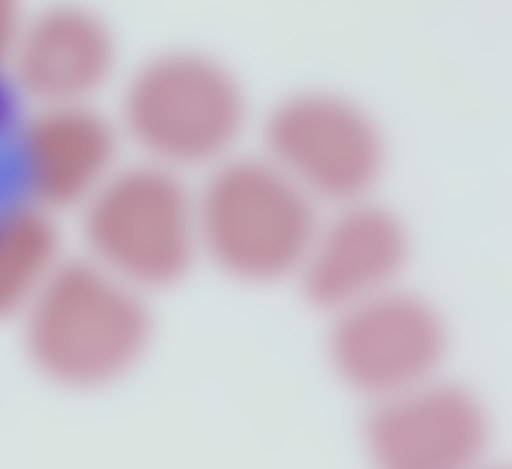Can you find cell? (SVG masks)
Wrapping results in <instances>:
<instances>
[{
	"instance_id": "1",
	"label": "cell",
	"mask_w": 512,
	"mask_h": 469,
	"mask_svg": "<svg viewBox=\"0 0 512 469\" xmlns=\"http://www.w3.org/2000/svg\"><path fill=\"white\" fill-rule=\"evenodd\" d=\"M20 322L29 363L69 390H94L123 378L154 334L145 293L87 258L64 260Z\"/></svg>"
},
{
	"instance_id": "2",
	"label": "cell",
	"mask_w": 512,
	"mask_h": 469,
	"mask_svg": "<svg viewBox=\"0 0 512 469\" xmlns=\"http://www.w3.org/2000/svg\"><path fill=\"white\" fill-rule=\"evenodd\" d=\"M121 138L143 161L184 174L235 156L249 125V100L237 74L192 49L150 56L128 76L119 100Z\"/></svg>"
},
{
	"instance_id": "3",
	"label": "cell",
	"mask_w": 512,
	"mask_h": 469,
	"mask_svg": "<svg viewBox=\"0 0 512 469\" xmlns=\"http://www.w3.org/2000/svg\"><path fill=\"white\" fill-rule=\"evenodd\" d=\"M195 204L201 257L247 286L298 276L321 222L320 206L266 156L208 170Z\"/></svg>"
},
{
	"instance_id": "4",
	"label": "cell",
	"mask_w": 512,
	"mask_h": 469,
	"mask_svg": "<svg viewBox=\"0 0 512 469\" xmlns=\"http://www.w3.org/2000/svg\"><path fill=\"white\" fill-rule=\"evenodd\" d=\"M80 213L85 258L145 295L183 282L201 257L195 192L165 166H118Z\"/></svg>"
},
{
	"instance_id": "5",
	"label": "cell",
	"mask_w": 512,
	"mask_h": 469,
	"mask_svg": "<svg viewBox=\"0 0 512 469\" xmlns=\"http://www.w3.org/2000/svg\"><path fill=\"white\" fill-rule=\"evenodd\" d=\"M264 154L314 203L368 199L386 168V139L374 116L343 94L302 91L267 112Z\"/></svg>"
},
{
	"instance_id": "6",
	"label": "cell",
	"mask_w": 512,
	"mask_h": 469,
	"mask_svg": "<svg viewBox=\"0 0 512 469\" xmlns=\"http://www.w3.org/2000/svg\"><path fill=\"white\" fill-rule=\"evenodd\" d=\"M448 349V323L439 309L399 287L336 313L327 340L339 379L375 401L437 378Z\"/></svg>"
},
{
	"instance_id": "7",
	"label": "cell",
	"mask_w": 512,
	"mask_h": 469,
	"mask_svg": "<svg viewBox=\"0 0 512 469\" xmlns=\"http://www.w3.org/2000/svg\"><path fill=\"white\" fill-rule=\"evenodd\" d=\"M365 444L374 469H478L491 417L473 390L435 378L375 401Z\"/></svg>"
},
{
	"instance_id": "8",
	"label": "cell",
	"mask_w": 512,
	"mask_h": 469,
	"mask_svg": "<svg viewBox=\"0 0 512 469\" xmlns=\"http://www.w3.org/2000/svg\"><path fill=\"white\" fill-rule=\"evenodd\" d=\"M118 123L94 105L38 107L11 141L24 201L53 213L82 210L118 170Z\"/></svg>"
},
{
	"instance_id": "9",
	"label": "cell",
	"mask_w": 512,
	"mask_h": 469,
	"mask_svg": "<svg viewBox=\"0 0 512 469\" xmlns=\"http://www.w3.org/2000/svg\"><path fill=\"white\" fill-rule=\"evenodd\" d=\"M410 255L403 219L368 197L321 219L298 278L312 305L341 313L397 287Z\"/></svg>"
},
{
	"instance_id": "10",
	"label": "cell",
	"mask_w": 512,
	"mask_h": 469,
	"mask_svg": "<svg viewBox=\"0 0 512 469\" xmlns=\"http://www.w3.org/2000/svg\"><path fill=\"white\" fill-rule=\"evenodd\" d=\"M118 67L107 22L82 8H51L24 20L6 78L35 107L91 105Z\"/></svg>"
},
{
	"instance_id": "11",
	"label": "cell",
	"mask_w": 512,
	"mask_h": 469,
	"mask_svg": "<svg viewBox=\"0 0 512 469\" xmlns=\"http://www.w3.org/2000/svg\"><path fill=\"white\" fill-rule=\"evenodd\" d=\"M62 262L53 213L28 201L0 206V323L20 320Z\"/></svg>"
},
{
	"instance_id": "12",
	"label": "cell",
	"mask_w": 512,
	"mask_h": 469,
	"mask_svg": "<svg viewBox=\"0 0 512 469\" xmlns=\"http://www.w3.org/2000/svg\"><path fill=\"white\" fill-rule=\"evenodd\" d=\"M22 22L24 19L20 17L19 8L11 2L0 0V76H6Z\"/></svg>"
},
{
	"instance_id": "13",
	"label": "cell",
	"mask_w": 512,
	"mask_h": 469,
	"mask_svg": "<svg viewBox=\"0 0 512 469\" xmlns=\"http://www.w3.org/2000/svg\"><path fill=\"white\" fill-rule=\"evenodd\" d=\"M19 96L6 76H0V145L13 141L19 127Z\"/></svg>"
},
{
	"instance_id": "14",
	"label": "cell",
	"mask_w": 512,
	"mask_h": 469,
	"mask_svg": "<svg viewBox=\"0 0 512 469\" xmlns=\"http://www.w3.org/2000/svg\"><path fill=\"white\" fill-rule=\"evenodd\" d=\"M478 469H491V468H484V466H482V468H478Z\"/></svg>"
}]
</instances>
